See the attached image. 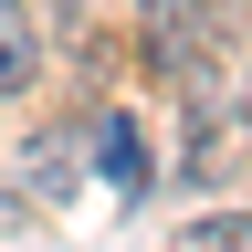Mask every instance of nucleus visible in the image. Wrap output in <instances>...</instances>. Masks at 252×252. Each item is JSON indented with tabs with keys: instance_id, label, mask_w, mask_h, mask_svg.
<instances>
[{
	"instance_id": "f257e3e1",
	"label": "nucleus",
	"mask_w": 252,
	"mask_h": 252,
	"mask_svg": "<svg viewBox=\"0 0 252 252\" xmlns=\"http://www.w3.org/2000/svg\"><path fill=\"white\" fill-rule=\"evenodd\" d=\"M137 21H147V53H158L168 84H200L210 74V11L200 0H137Z\"/></svg>"
},
{
	"instance_id": "f03ea898",
	"label": "nucleus",
	"mask_w": 252,
	"mask_h": 252,
	"mask_svg": "<svg viewBox=\"0 0 252 252\" xmlns=\"http://www.w3.org/2000/svg\"><path fill=\"white\" fill-rule=\"evenodd\" d=\"M94 168H105L126 200H147V179H158V158H147V126H137V116H94Z\"/></svg>"
},
{
	"instance_id": "7ed1b4c3",
	"label": "nucleus",
	"mask_w": 252,
	"mask_h": 252,
	"mask_svg": "<svg viewBox=\"0 0 252 252\" xmlns=\"http://www.w3.org/2000/svg\"><path fill=\"white\" fill-rule=\"evenodd\" d=\"M11 179H21V200H42V210H53L63 189H74V147H63V137H32Z\"/></svg>"
},
{
	"instance_id": "20e7f679",
	"label": "nucleus",
	"mask_w": 252,
	"mask_h": 252,
	"mask_svg": "<svg viewBox=\"0 0 252 252\" xmlns=\"http://www.w3.org/2000/svg\"><path fill=\"white\" fill-rule=\"evenodd\" d=\"M32 74H42V42H32V21H21V0H0V94H21Z\"/></svg>"
},
{
	"instance_id": "39448f33",
	"label": "nucleus",
	"mask_w": 252,
	"mask_h": 252,
	"mask_svg": "<svg viewBox=\"0 0 252 252\" xmlns=\"http://www.w3.org/2000/svg\"><path fill=\"white\" fill-rule=\"evenodd\" d=\"M179 242H210V252H252V210H210V220H189Z\"/></svg>"
},
{
	"instance_id": "423d86ee",
	"label": "nucleus",
	"mask_w": 252,
	"mask_h": 252,
	"mask_svg": "<svg viewBox=\"0 0 252 252\" xmlns=\"http://www.w3.org/2000/svg\"><path fill=\"white\" fill-rule=\"evenodd\" d=\"M242 116H252V84H242Z\"/></svg>"
}]
</instances>
